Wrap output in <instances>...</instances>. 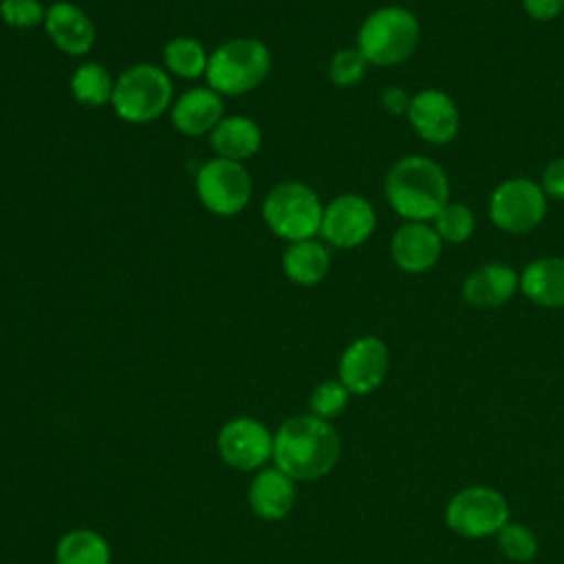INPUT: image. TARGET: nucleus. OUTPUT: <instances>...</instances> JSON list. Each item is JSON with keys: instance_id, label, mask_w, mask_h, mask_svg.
Instances as JSON below:
<instances>
[{"instance_id": "1", "label": "nucleus", "mask_w": 564, "mask_h": 564, "mask_svg": "<svg viewBox=\"0 0 564 564\" xmlns=\"http://www.w3.org/2000/svg\"><path fill=\"white\" fill-rule=\"evenodd\" d=\"M341 441L337 430L315 416L286 419L273 434V465L293 480H317L339 460Z\"/></svg>"}, {"instance_id": "2", "label": "nucleus", "mask_w": 564, "mask_h": 564, "mask_svg": "<svg viewBox=\"0 0 564 564\" xmlns=\"http://www.w3.org/2000/svg\"><path fill=\"white\" fill-rule=\"evenodd\" d=\"M386 198L403 220L427 223L449 203V181L434 159L408 154L388 170Z\"/></svg>"}, {"instance_id": "3", "label": "nucleus", "mask_w": 564, "mask_h": 564, "mask_svg": "<svg viewBox=\"0 0 564 564\" xmlns=\"http://www.w3.org/2000/svg\"><path fill=\"white\" fill-rule=\"evenodd\" d=\"M421 40L416 15L399 4H386L366 15L357 31V48L372 66H399L412 57Z\"/></svg>"}, {"instance_id": "4", "label": "nucleus", "mask_w": 564, "mask_h": 564, "mask_svg": "<svg viewBox=\"0 0 564 564\" xmlns=\"http://www.w3.org/2000/svg\"><path fill=\"white\" fill-rule=\"evenodd\" d=\"M271 70V51L262 40L234 37L209 53L207 86L220 97H238L258 88Z\"/></svg>"}, {"instance_id": "5", "label": "nucleus", "mask_w": 564, "mask_h": 564, "mask_svg": "<svg viewBox=\"0 0 564 564\" xmlns=\"http://www.w3.org/2000/svg\"><path fill=\"white\" fill-rule=\"evenodd\" d=\"M174 86L170 73L154 64H132L115 79L110 106L128 123L156 121L172 108Z\"/></svg>"}, {"instance_id": "6", "label": "nucleus", "mask_w": 564, "mask_h": 564, "mask_svg": "<svg viewBox=\"0 0 564 564\" xmlns=\"http://www.w3.org/2000/svg\"><path fill=\"white\" fill-rule=\"evenodd\" d=\"M324 203L317 192L302 181H282L262 200L264 225L282 240L297 242L319 234Z\"/></svg>"}, {"instance_id": "7", "label": "nucleus", "mask_w": 564, "mask_h": 564, "mask_svg": "<svg viewBox=\"0 0 564 564\" xmlns=\"http://www.w3.org/2000/svg\"><path fill=\"white\" fill-rule=\"evenodd\" d=\"M196 196L203 207L216 216H236L251 200V174L240 161L214 156L194 174Z\"/></svg>"}, {"instance_id": "8", "label": "nucleus", "mask_w": 564, "mask_h": 564, "mask_svg": "<svg viewBox=\"0 0 564 564\" xmlns=\"http://www.w3.org/2000/svg\"><path fill=\"white\" fill-rule=\"evenodd\" d=\"M546 194L540 183L513 176L496 185L489 196V220L507 234L533 231L546 216Z\"/></svg>"}, {"instance_id": "9", "label": "nucleus", "mask_w": 564, "mask_h": 564, "mask_svg": "<svg viewBox=\"0 0 564 564\" xmlns=\"http://www.w3.org/2000/svg\"><path fill=\"white\" fill-rule=\"evenodd\" d=\"M445 520L463 538H489L509 522V502L491 487H467L447 502Z\"/></svg>"}, {"instance_id": "10", "label": "nucleus", "mask_w": 564, "mask_h": 564, "mask_svg": "<svg viewBox=\"0 0 564 564\" xmlns=\"http://www.w3.org/2000/svg\"><path fill=\"white\" fill-rule=\"evenodd\" d=\"M223 463L238 471L262 469L273 458V434L269 427L251 416L229 419L216 438Z\"/></svg>"}, {"instance_id": "11", "label": "nucleus", "mask_w": 564, "mask_h": 564, "mask_svg": "<svg viewBox=\"0 0 564 564\" xmlns=\"http://www.w3.org/2000/svg\"><path fill=\"white\" fill-rule=\"evenodd\" d=\"M377 227L372 203L359 194H339L324 205L319 236L339 249L364 245Z\"/></svg>"}, {"instance_id": "12", "label": "nucleus", "mask_w": 564, "mask_h": 564, "mask_svg": "<svg viewBox=\"0 0 564 564\" xmlns=\"http://www.w3.org/2000/svg\"><path fill=\"white\" fill-rule=\"evenodd\" d=\"M388 368V346L379 337L364 335L346 346L337 370L339 381L350 394H370L383 383Z\"/></svg>"}, {"instance_id": "13", "label": "nucleus", "mask_w": 564, "mask_h": 564, "mask_svg": "<svg viewBox=\"0 0 564 564\" xmlns=\"http://www.w3.org/2000/svg\"><path fill=\"white\" fill-rule=\"evenodd\" d=\"M405 117L416 137L432 145H445L454 141L460 128V112L456 101L438 88L414 93Z\"/></svg>"}, {"instance_id": "14", "label": "nucleus", "mask_w": 564, "mask_h": 564, "mask_svg": "<svg viewBox=\"0 0 564 564\" xmlns=\"http://www.w3.org/2000/svg\"><path fill=\"white\" fill-rule=\"evenodd\" d=\"M443 251V240L430 223L405 220L397 227L390 240L392 262L403 273H425L438 260Z\"/></svg>"}, {"instance_id": "15", "label": "nucleus", "mask_w": 564, "mask_h": 564, "mask_svg": "<svg viewBox=\"0 0 564 564\" xmlns=\"http://www.w3.org/2000/svg\"><path fill=\"white\" fill-rule=\"evenodd\" d=\"M44 31L57 51L73 57L86 55L97 40V31L88 13L66 0L46 7Z\"/></svg>"}, {"instance_id": "16", "label": "nucleus", "mask_w": 564, "mask_h": 564, "mask_svg": "<svg viewBox=\"0 0 564 564\" xmlns=\"http://www.w3.org/2000/svg\"><path fill=\"white\" fill-rule=\"evenodd\" d=\"M225 117L223 97L209 86H196L181 93L170 108L172 126L185 137L209 134Z\"/></svg>"}, {"instance_id": "17", "label": "nucleus", "mask_w": 564, "mask_h": 564, "mask_svg": "<svg viewBox=\"0 0 564 564\" xmlns=\"http://www.w3.org/2000/svg\"><path fill=\"white\" fill-rule=\"evenodd\" d=\"M520 291V273L505 262H485L463 282V300L474 308H498Z\"/></svg>"}, {"instance_id": "18", "label": "nucleus", "mask_w": 564, "mask_h": 564, "mask_svg": "<svg viewBox=\"0 0 564 564\" xmlns=\"http://www.w3.org/2000/svg\"><path fill=\"white\" fill-rule=\"evenodd\" d=\"M247 502L258 518L269 522L282 520L295 505V480L275 465L262 467L249 482Z\"/></svg>"}, {"instance_id": "19", "label": "nucleus", "mask_w": 564, "mask_h": 564, "mask_svg": "<svg viewBox=\"0 0 564 564\" xmlns=\"http://www.w3.org/2000/svg\"><path fill=\"white\" fill-rule=\"evenodd\" d=\"M520 291L544 308H564V258L544 256L520 271Z\"/></svg>"}, {"instance_id": "20", "label": "nucleus", "mask_w": 564, "mask_h": 564, "mask_svg": "<svg viewBox=\"0 0 564 564\" xmlns=\"http://www.w3.org/2000/svg\"><path fill=\"white\" fill-rule=\"evenodd\" d=\"M209 145L216 156L242 163L260 150L262 130L245 115H227L209 132Z\"/></svg>"}, {"instance_id": "21", "label": "nucleus", "mask_w": 564, "mask_h": 564, "mask_svg": "<svg viewBox=\"0 0 564 564\" xmlns=\"http://www.w3.org/2000/svg\"><path fill=\"white\" fill-rule=\"evenodd\" d=\"M330 269V251L324 242L308 238L289 242L282 253V271L284 275L300 286L319 284Z\"/></svg>"}, {"instance_id": "22", "label": "nucleus", "mask_w": 564, "mask_h": 564, "mask_svg": "<svg viewBox=\"0 0 564 564\" xmlns=\"http://www.w3.org/2000/svg\"><path fill=\"white\" fill-rule=\"evenodd\" d=\"M108 540L88 527L70 529L55 544V564H110Z\"/></svg>"}, {"instance_id": "23", "label": "nucleus", "mask_w": 564, "mask_h": 564, "mask_svg": "<svg viewBox=\"0 0 564 564\" xmlns=\"http://www.w3.org/2000/svg\"><path fill=\"white\" fill-rule=\"evenodd\" d=\"M209 53L196 37L178 35L163 46V68L181 79L205 77Z\"/></svg>"}, {"instance_id": "24", "label": "nucleus", "mask_w": 564, "mask_h": 564, "mask_svg": "<svg viewBox=\"0 0 564 564\" xmlns=\"http://www.w3.org/2000/svg\"><path fill=\"white\" fill-rule=\"evenodd\" d=\"M115 79L99 62H84L70 75V93L84 106L110 104Z\"/></svg>"}, {"instance_id": "25", "label": "nucleus", "mask_w": 564, "mask_h": 564, "mask_svg": "<svg viewBox=\"0 0 564 564\" xmlns=\"http://www.w3.org/2000/svg\"><path fill=\"white\" fill-rule=\"evenodd\" d=\"M432 227L441 236L443 245H463L471 238L476 229V218L474 212L465 203H454L449 200L432 220Z\"/></svg>"}, {"instance_id": "26", "label": "nucleus", "mask_w": 564, "mask_h": 564, "mask_svg": "<svg viewBox=\"0 0 564 564\" xmlns=\"http://www.w3.org/2000/svg\"><path fill=\"white\" fill-rule=\"evenodd\" d=\"M496 535H498V546L502 555L509 557L511 562L524 564V562H531L538 553V540L533 531L520 522L509 520Z\"/></svg>"}, {"instance_id": "27", "label": "nucleus", "mask_w": 564, "mask_h": 564, "mask_svg": "<svg viewBox=\"0 0 564 564\" xmlns=\"http://www.w3.org/2000/svg\"><path fill=\"white\" fill-rule=\"evenodd\" d=\"M348 397H350V392L346 390V386L339 379H326V381L317 383L311 392V399H308L311 414H315L324 421H330L344 412V408L348 405Z\"/></svg>"}, {"instance_id": "28", "label": "nucleus", "mask_w": 564, "mask_h": 564, "mask_svg": "<svg viewBox=\"0 0 564 564\" xmlns=\"http://www.w3.org/2000/svg\"><path fill=\"white\" fill-rule=\"evenodd\" d=\"M368 59L364 57V53L355 46V48H341L337 51L330 62H328V77L335 86L348 88L361 82V77L368 70Z\"/></svg>"}, {"instance_id": "29", "label": "nucleus", "mask_w": 564, "mask_h": 564, "mask_svg": "<svg viewBox=\"0 0 564 564\" xmlns=\"http://www.w3.org/2000/svg\"><path fill=\"white\" fill-rule=\"evenodd\" d=\"M44 18L46 7L40 0H0V20L11 29H35Z\"/></svg>"}, {"instance_id": "30", "label": "nucleus", "mask_w": 564, "mask_h": 564, "mask_svg": "<svg viewBox=\"0 0 564 564\" xmlns=\"http://www.w3.org/2000/svg\"><path fill=\"white\" fill-rule=\"evenodd\" d=\"M540 187L544 189L546 198L564 200V156H557L551 163H546Z\"/></svg>"}, {"instance_id": "31", "label": "nucleus", "mask_w": 564, "mask_h": 564, "mask_svg": "<svg viewBox=\"0 0 564 564\" xmlns=\"http://www.w3.org/2000/svg\"><path fill=\"white\" fill-rule=\"evenodd\" d=\"M522 9L529 18L538 22H549L564 13V0H522Z\"/></svg>"}, {"instance_id": "32", "label": "nucleus", "mask_w": 564, "mask_h": 564, "mask_svg": "<svg viewBox=\"0 0 564 564\" xmlns=\"http://www.w3.org/2000/svg\"><path fill=\"white\" fill-rule=\"evenodd\" d=\"M410 101H412V95L401 86H388L381 93V106L392 115H408Z\"/></svg>"}]
</instances>
